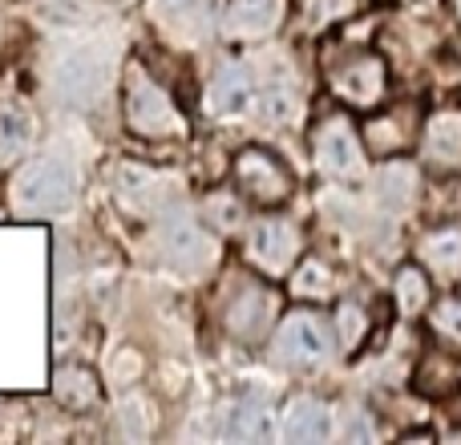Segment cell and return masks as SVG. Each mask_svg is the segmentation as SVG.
Returning <instances> with one entry per match:
<instances>
[{
	"label": "cell",
	"mask_w": 461,
	"mask_h": 445,
	"mask_svg": "<svg viewBox=\"0 0 461 445\" xmlns=\"http://www.w3.org/2000/svg\"><path fill=\"white\" fill-rule=\"evenodd\" d=\"M53 397L69 409H89L97 401V377L81 365H65L53 373Z\"/></svg>",
	"instance_id": "obj_15"
},
{
	"label": "cell",
	"mask_w": 461,
	"mask_h": 445,
	"mask_svg": "<svg viewBox=\"0 0 461 445\" xmlns=\"http://www.w3.org/2000/svg\"><path fill=\"white\" fill-rule=\"evenodd\" d=\"M457 381H461V360H441L438 352H433V357L421 365V373H417V389L429 393V397H446V393H454Z\"/></svg>",
	"instance_id": "obj_19"
},
{
	"label": "cell",
	"mask_w": 461,
	"mask_h": 445,
	"mask_svg": "<svg viewBox=\"0 0 461 445\" xmlns=\"http://www.w3.org/2000/svg\"><path fill=\"white\" fill-rule=\"evenodd\" d=\"M332 352V332L312 312H292L276 332V357L287 365H324Z\"/></svg>",
	"instance_id": "obj_4"
},
{
	"label": "cell",
	"mask_w": 461,
	"mask_h": 445,
	"mask_svg": "<svg viewBox=\"0 0 461 445\" xmlns=\"http://www.w3.org/2000/svg\"><path fill=\"white\" fill-rule=\"evenodd\" d=\"M454 8H457V16H461V0H454Z\"/></svg>",
	"instance_id": "obj_27"
},
{
	"label": "cell",
	"mask_w": 461,
	"mask_h": 445,
	"mask_svg": "<svg viewBox=\"0 0 461 445\" xmlns=\"http://www.w3.org/2000/svg\"><path fill=\"white\" fill-rule=\"evenodd\" d=\"M32 142V118L24 110H5L0 114V167L21 159Z\"/></svg>",
	"instance_id": "obj_18"
},
{
	"label": "cell",
	"mask_w": 461,
	"mask_h": 445,
	"mask_svg": "<svg viewBox=\"0 0 461 445\" xmlns=\"http://www.w3.org/2000/svg\"><path fill=\"white\" fill-rule=\"evenodd\" d=\"M235 183H239V191H243L251 203H259V207H276V203H284L287 191H292L287 170L279 167L267 150H243L239 154L235 159Z\"/></svg>",
	"instance_id": "obj_6"
},
{
	"label": "cell",
	"mask_w": 461,
	"mask_h": 445,
	"mask_svg": "<svg viewBox=\"0 0 461 445\" xmlns=\"http://www.w3.org/2000/svg\"><path fill=\"white\" fill-rule=\"evenodd\" d=\"M292 292L295 295H328L332 292V271L324 268V263H303V271L295 276V284H292Z\"/></svg>",
	"instance_id": "obj_21"
},
{
	"label": "cell",
	"mask_w": 461,
	"mask_h": 445,
	"mask_svg": "<svg viewBox=\"0 0 461 445\" xmlns=\"http://www.w3.org/2000/svg\"><path fill=\"white\" fill-rule=\"evenodd\" d=\"M421 259L429 263L438 276L454 279L461 276V227H449V231H438L421 243Z\"/></svg>",
	"instance_id": "obj_16"
},
{
	"label": "cell",
	"mask_w": 461,
	"mask_h": 445,
	"mask_svg": "<svg viewBox=\"0 0 461 445\" xmlns=\"http://www.w3.org/2000/svg\"><path fill=\"white\" fill-rule=\"evenodd\" d=\"M230 433L243 441H267L271 438V409H267V397L255 393V397H243L230 417Z\"/></svg>",
	"instance_id": "obj_17"
},
{
	"label": "cell",
	"mask_w": 461,
	"mask_h": 445,
	"mask_svg": "<svg viewBox=\"0 0 461 445\" xmlns=\"http://www.w3.org/2000/svg\"><path fill=\"white\" fill-rule=\"evenodd\" d=\"M53 86H57V97L69 105H97L110 89V61H105L97 49H73V53L61 57L53 73Z\"/></svg>",
	"instance_id": "obj_2"
},
{
	"label": "cell",
	"mask_w": 461,
	"mask_h": 445,
	"mask_svg": "<svg viewBox=\"0 0 461 445\" xmlns=\"http://www.w3.org/2000/svg\"><path fill=\"white\" fill-rule=\"evenodd\" d=\"M247 105H251V73L239 69V65L219 69L207 89V110L227 118V114H243Z\"/></svg>",
	"instance_id": "obj_13"
},
{
	"label": "cell",
	"mask_w": 461,
	"mask_h": 445,
	"mask_svg": "<svg viewBox=\"0 0 461 445\" xmlns=\"http://www.w3.org/2000/svg\"><path fill=\"white\" fill-rule=\"evenodd\" d=\"M397 304L405 316H417V312L429 304V279H425L417 268L397 271Z\"/></svg>",
	"instance_id": "obj_20"
},
{
	"label": "cell",
	"mask_w": 461,
	"mask_h": 445,
	"mask_svg": "<svg viewBox=\"0 0 461 445\" xmlns=\"http://www.w3.org/2000/svg\"><path fill=\"white\" fill-rule=\"evenodd\" d=\"M360 332H365V312L357 308V304H344L340 308V336H344V344H357L360 341Z\"/></svg>",
	"instance_id": "obj_25"
},
{
	"label": "cell",
	"mask_w": 461,
	"mask_h": 445,
	"mask_svg": "<svg viewBox=\"0 0 461 445\" xmlns=\"http://www.w3.org/2000/svg\"><path fill=\"white\" fill-rule=\"evenodd\" d=\"M279 438L284 441H328L332 438V413H328L316 397H295L292 405L284 409Z\"/></svg>",
	"instance_id": "obj_9"
},
{
	"label": "cell",
	"mask_w": 461,
	"mask_h": 445,
	"mask_svg": "<svg viewBox=\"0 0 461 445\" xmlns=\"http://www.w3.org/2000/svg\"><path fill=\"white\" fill-rule=\"evenodd\" d=\"M433 328L461 344V300H441L438 308H433Z\"/></svg>",
	"instance_id": "obj_23"
},
{
	"label": "cell",
	"mask_w": 461,
	"mask_h": 445,
	"mask_svg": "<svg viewBox=\"0 0 461 445\" xmlns=\"http://www.w3.org/2000/svg\"><path fill=\"white\" fill-rule=\"evenodd\" d=\"M381 183H384V195H389V199L405 203V195H409V183H413V175H409L405 167H389V170L381 175Z\"/></svg>",
	"instance_id": "obj_26"
},
{
	"label": "cell",
	"mask_w": 461,
	"mask_h": 445,
	"mask_svg": "<svg viewBox=\"0 0 461 445\" xmlns=\"http://www.w3.org/2000/svg\"><path fill=\"white\" fill-rule=\"evenodd\" d=\"M316 162L324 167V175L332 178H360L365 175V150L360 138L352 134V126L344 118H328L316 134Z\"/></svg>",
	"instance_id": "obj_7"
},
{
	"label": "cell",
	"mask_w": 461,
	"mask_h": 445,
	"mask_svg": "<svg viewBox=\"0 0 461 445\" xmlns=\"http://www.w3.org/2000/svg\"><path fill=\"white\" fill-rule=\"evenodd\" d=\"M73 191H77L73 167L53 154V159L24 162L13 175L8 199H13V211L21 219H49V215H61V211L73 207Z\"/></svg>",
	"instance_id": "obj_1"
},
{
	"label": "cell",
	"mask_w": 461,
	"mask_h": 445,
	"mask_svg": "<svg viewBox=\"0 0 461 445\" xmlns=\"http://www.w3.org/2000/svg\"><path fill=\"white\" fill-rule=\"evenodd\" d=\"M287 114H292V94L279 86H271L267 94H263V118L267 122H284Z\"/></svg>",
	"instance_id": "obj_24"
},
{
	"label": "cell",
	"mask_w": 461,
	"mask_h": 445,
	"mask_svg": "<svg viewBox=\"0 0 461 445\" xmlns=\"http://www.w3.org/2000/svg\"><path fill=\"white\" fill-rule=\"evenodd\" d=\"M425 159L446 170L461 167V114L457 110H441L429 118V126H425Z\"/></svg>",
	"instance_id": "obj_12"
},
{
	"label": "cell",
	"mask_w": 461,
	"mask_h": 445,
	"mask_svg": "<svg viewBox=\"0 0 461 445\" xmlns=\"http://www.w3.org/2000/svg\"><path fill=\"white\" fill-rule=\"evenodd\" d=\"M267 316H271L267 292H259V287H247V292L227 308V328L239 336V341H255V336L263 332V324H267Z\"/></svg>",
	"instance_id": "obj_14"
},
{
	"label": "cell",
	"mask_w": 461,
	"mask_h": 445,
	"mask_svg": "<svg viewBox=\"0 0 461 445\" xmlns=\"http://www.w3.org/2000/svg\"><path fill=\"white\" fill-rule=\"evenodd\" d=\"M126 118H130V130L142 138H178L183 134V118H178V110L170 105L167 89H158L146 77H134V86H130Z\"/></svg>",
	"instance_id": "obj_3"
},
{
	"label": "cell",
	"mask_w": 461,
	"mask_h": 445,
	"mask_svg": "<svg viewBox=\"0 0 461 445\" xmlns=\"http://www.w3.org/2000/svg\"><path fill=\"white\" fill-rule=\"evenodd\" d=\"M199 8H203V0H150V13L167 24L191 21V16H199Z\"/></svg>",
	"instance_id": "obj_22"
},
{
	"label": "cell",
	"mask_w": 461,
	"mask_h": 445,
	"mask_svg": "<svg viewBox=\"0 0 461 445\" xmlns=\"http://www.w3.org/2000/svg\"><path fill=\"white\" fill-rule=\"evenodd\" d=\"M247 259L267 276H284L300 259V231L284 219H259L247 235Z\"/></svg>",
	"instance_id": "obj_5"
},
{
	"label": "cell",
	"mask_w": 461,
	"mask_h": 445,
	"mask_svg": "<svg viewBox=\"0 0 461 445\" xmlns=\"http://www.w3.org/2000/svg\"><path fill=\"white\" fill-rule=\"evenodd\" d=\"M162 247H167L170 259L186 271H203L215 259V243L207 239V231L194 219H183V215H170L162 222Z\"/></svg>",
	"instance_id": "obj_8"
},
{
	"label": "cell",
	"mask_w": 461,
	"mask_h": 445,
	"mask_svg": "<svg viewBox=\"0 0 461 445\" xmlns=\"http://www.w3.org/2000/svg\"><path fill=\"white\" fill-rule=\"evenodd\" d=\"M336 94L348 105H373L384 94V65L376 57H360L348 69L336 73Z\"/></svg>",
	"instance_id": "obj_11"
},
{
	"label": "cell",
	"mask_w": 461,
	"mask_h": 445,
	"mask_svg": "<svg viewBox=\"0 0 461 445\" xmlns=\"http://www.w3.org/2000/svg\"><path fill=\"white\" fill-rule=\"evenodd\" d=\"M279 16H284V0H230L223 24H227V37L255 41V37H267L279 24Z\"/></svg>",
	"instance_id": "obj_10"
}]
</instances>
